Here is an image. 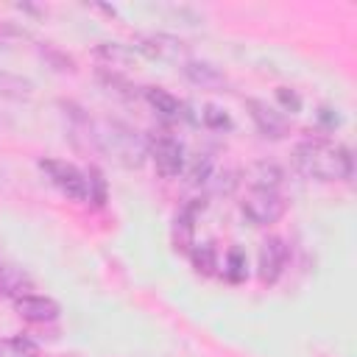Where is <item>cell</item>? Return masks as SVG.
I'll return each instance as SVG.
<instances>
[{
  "mask_svg": "<svg viewBox=\"0 0 357 357\" xmlns=\"http://www.w3.org/2000/svg\"><path fill=\"white\" fill-rule=\"evenodd\" d=\"M296 167L307 178L318 181H343L351 176V156L343 145L329 139H304L293 151Z\"/></svg>",
  "mask_w": 357,
  "mask_h": 357,
  "instance_id": "1",
  "label": "cell"
},
{
  "mask_svg": "<svg viewBox=\"0 0 357 357\" xmlns=\"http://www.w3.org/2000/svg\"><path fill=\"white\" fill-rule=\"evenodd\" d=\"M92 139H95V145H98L109 159H114V162L123 165V167H139L142 159L148 156V142H145L142 137H137V131H131L128 126L114 123V120H100V123H95Z\"/></svg>",
  "mask_w": 357,
  "mask_h": 357,
  "instance_id": "2",
  "label": "cell"
},
{
  "mask_svg": "<svg viewBox=\"0 0 357 357\" xmlns=\"http://www.w3.org/2000/svg\"><path fill=\"white\" fill-rule=\"evenodd\" d=\"M39 167H42V173L53 181V187H56L61 195H67V198H73V201H86V198H92L89 178H86V173L78 170L75 165L61 162V159H42Z\"/></svg>",
  "mask_w": 357,
  "mask_h": 357,
  "instance_id": "3",
  "label": "cell"
},
{
  "mask_svg": "<svg viewBox=\"0 0 357 357\" xmlns=\"http://www.w3.org/2000/svg\"><path fill=\"white\" fill-rule=\"evenodd\" d=\"M148 153L153 156V165L165 178H176L184 170V148L170 134H153L148 139Z\"/></svg>",
  "mask_w": 357,
  "mask_h": 357,
  "instance_id": "4",
  "label": "cell"
},
{
  "mask_svg": "<svg viewBox=\"0 0 357 357\" xmlns=\"http://www.w3.org/2000/svg\"><path fill=\"white\" fill-rule=\"evenodd\" d=\"M284 198L279 190H251L243 201V212L257 223V226H268L276 223L284 215Z\"/></svg>",
  "mask_w": 357,
  "mask_h": 357,
  "instance_id": "5",
  "label": "cell"
},
{
  "mask_svg": "<svg viewBox=\"0 0 357 357\" xmlns=\"http://www.w3.org/2000/svg\"><path fill=\"white\" fill-rule=\"evenodd\" d=\"M284 262H287V248L279 237H268L259 248V279L273 284L282 271H284Z\"/></svg>",
  "mask_w": 357,
  "mask_h": 357,
  "instance_id": "6",
  "label": "cell"
},
{
  "mask_svg": "<svg viewBox=\"0 0 357 357\" xmlns=\"http://www.w3.org/2000/svg\"><path fill=\"white\" fill-rule=\"evenodd\" d=\"M14 307L25 321H33V324H50V321L59 318V304L53 298H47V296L25 293V296L14 298Z\"/></svg>",
  "mask_w": 357,
  "mask_h": 357,
  "instance_id": "7",
  "label": "cell"
},
{
  "mask_svg": "<svg viewBox=\"0 0 357 357\" xmlns=\"http://www.w3.org/2000/svg\"><path fill=\"white\" fill-rule=\"evenodd\" d=\"M245 106L251 109V120L257 123L259 134H265V137H271V139H279V137L287 134V120H284L282 112H276V109H271L268 103L254 100V98H248Z\"/></svg>",
  "mask_w": 357,
  "mask_h": 357,
  "instance_id": "8",
  "label": "cell"
},
{
  "mask_svg": "<svg viewBox=\"0 0 357 357\" xmlns=\"http://www.w3.org/2000/svg\"><path fill=\"white\" fill-rule=\"evenodd\" d=\"M145 98H148V103L159 112V117H165V120H178V117H184V103H181L176 95H170L167 89H162V86H148V89H145Z\"/></svg>",
  "mask_w": 357,
  "mask_h": 357,
  "instance_id": "9",
  "label": "cell"
},
{
  "mask_svg": "<svg viewBox=\"0 0 357 357\" xmlns=\"http://www.w3.org/2000/svg\"><path fill=\"white\" fill-rule=\"evenodd\" d=\"M245 181L251 184V190H279L282 170L273 162H254L245 170Z\"/></svg>",
  "mask_w": 357,
  "mask_h": 357,
  "instance_id": "10",
  "label": "cell"
},
{
  "mask_svg": "<svg viewBox=\"0 0 357 357\" xmlns=\"http://www.w3.org/2000/svg\"><path fill=\"white\" fill-rule=\"evenodd\" d=\"M184 75L192 81V84H198V86H204V89H215V86H223V73L215 67V64H209V61H187L184 64Z\"/></svg>",
  "mask_w": 357,
  "mask_h": 357,
  "instance_id": "11",
  "label": "cell"
},
{
  "mask_svg": "<svg viewBox=\"0 0 357 357\" xmlns=\"http://www.w3.org/2000/svg\"><path fill=\"white\" fill-rule=\"evenodd\" d=\"M36 343L14 335V337H0V357H36Z\"/></svg>",
  "mask_w": 357,
  "mask_h": 357,
  "instance_id": "12",
  "label": "cell"
},
{
  "mask_svg": "<svg viewBox=\"0 0 357 357\" xmlns=\"http://www.w3.org/2000/svg\"><path fill=\"white\" fill-rule=\"evenodd\" d=\"M31 89H33V84H31L28 78H22V75H14V73H6V70H0V92H3V95L25 98V95H31Z\"/></svg>",
  "mask_w": 357,
  "mask_h": 357,
  "instance_id": "13",
  "label": "cell"
},
{
  "mask_svg": "<svg viewBox=\"0 0 357 357\" xmlns=\"http://www.w3.org/2000/svg\"><path fill=\"white\" fill-rule=\"evenodd\" d=\"M0 284H3V287H8V293L25 296L22 284L28 287V279H25L20 271H14V268H8V265H0Z\"/></svg>",
  "mask_w": 357,
  "mask_h": 357,
  "instance_id": "14",
  "label": "cell"
},
{
  "mask_svg": "<svg viewBox=\"0 0 357 357\" xmlns=\"http://www.w3.org/2000/svg\"><path fill=\"white\" fill-rule=\"evenodd\" d=\"M192 262H195L198 271L209 273V271L215 268V248H212V245H198V248L192 251Z\"/></svg>",
  "mask_w": 357,
  "mask_h": 357,
  "instance_id": "15",
  "label": "cell"
},
{
  "mask_svg": "<svg viewBox=\"0 0 357 357\" xmlns=\"http://www.w3.org/2000/svg\"><path fill=\"white\" fill-rule=\"evenodd\" d=\"M204 123H206L209 128H229V126H231V120H229L218 106H206V109H204Z\"/></svg>",
  "mask_w": 357,
  "mask_h": 357,
  "instance_id": "16",
  "label": "cell"
},
{
  "mask_svg": "<svg viewBox=\"0 0 357 357\" xmlns=\"http://www.w3.org/2000/svg\"><path fill=\"white\" fill-rule=\"evenodd\" d=\"M243 268H245V259H243V251L240 248H231L229 251V279H243Z\"/></svg>",
  "mask_w": 357,
  "mask_h": 357,
  "instance_id": "17",
  "label": "cell"
},
{
  "mask_svg": "<svg viewBox=\"0 0 357 357\" xmlns=\"http://www.w3.org/2000/svg\"><path fill=\"white\" fill-rule=\"evenodd\" d=\"M276 95H279V100L287 106V109H293V112H298V106H301V100H298V95L296 92H287V86H279L276 89Z\"/></svg>",
  "mask_w": 357,
  "mask_h": 357,
  "instance_id": "18",
  "label": "cell"
}]
</instances>
